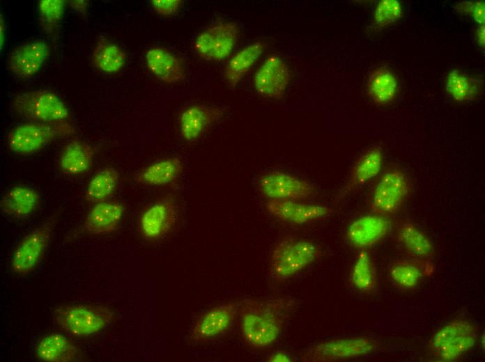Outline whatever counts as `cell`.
Wrapping results in <instances>:
<instances>
[{"label": "cell", "mask_w": 485, "mask_h": 362, "mask_svg": "<svg viewBox=\"0 0 485 362\" xmlns=\"http://www.w3.org/2000/svg\"><path fill=\"white\" fill-rule=\"evenodd\" d=\"M243 337L250 347L262 349L279 337L293 308L290 300L247 299L238 305Z\"/></svg>", "instance_id": "obj_1"}, {"label": "cell", "mask_w": 485, "mask_h": 362, "mask_svg": "<svg viewBox=\"0 0 485 362\" xmlns=\"http://www.w3.org/2000/svg\"><path fill=\"white\" fill-rule=\"evenodd\" d=\"M75 126L69 121L59 123L28 122L13 127L7 136V145L13 152L30 155L49 143L75 133Z\"/></svg>", "instance_id": "obj_2"}, {"label": "cell", "mask_w": 485, "mask_h": 362, "mask_svg": "<svg viewBox=\"0 0 485 362\" xmlns=\"http://www.w3.org/2000/svg\"><path fill=\"white\" fill-rule=\"evenodd\" d=\"M55 323L63 331L75 337H88L100 333L113 319L107 307L88 304H64L53 312Z\"/></svg>", "instance_id": "obj_3"}, {"label": "cell", "mask_w": 485, "mask_h": 362, "mask_svg": "<svg viewBox=\"0 0 485 362\" xmlns=\"http://www.w3.org/2000/svg\"><path fill=\"white\" fill-rule=\"evenodd\" d=\"M319 250L313 242L297 237L281 239L273 248L270 273L277 281H286L314 262Z\"/></svg>", "instance_id": "obj_4"}, {"label": "cell", "mask_w": 485, "mask_h": 362, "mask_svg": "<svg viewBox=\"0 0 485 362\" xmlns=\"http://www.w3.org/2000/svg\"><path fill=\"white\" fill-rule=\"evenodd\" d=\"M14 112L32 122L67 121L70 112L65 102L54 93L45 90L22 92L11 102Z\"/></svg>", "instance_id": "obj_5"}, {"label": "cell", "mask_w": 485, "mask_h": 362, "mask_svg": "<svg viewBox=\"0 0 485 362\" xmlns=\"http://www.w3.org/2000/svg\"><path fill=\"white\" fill-rule=\"evenodd\" d=\"M56 219L57 215L52 214L19 243L10 260V268L15 274L27 275L38 265L50 241Z\"/></svg>", "instance_id": "obj_6"}, {"label": "cell", "mask_w": 485, "mask_h": 362, "mask_svg": "<svg viewBox=\"0 0 485 362\" xmlns=\"http://www.w3.org/2000/svg\"><path fill=\"white\" fill-rule=\"evenodd\" d=\"M476 339L475 326L466 320H457L447 324L434 334L431 348L438 360L452 361L471 349Z\"/></svg>", "instance_id": "obj_7"}, {"label": "cell", "mask_w": 485, "mask_h": 362, "mask_svg": "<svg viewBox=\"0 0 485 362\" xmlns=\"http://www.w3.org/2000/svg\"><path fill=\"white\" fill-rule=\"evenodd\" d=\"M411 185L402 170L392 168L383 173L378 180L371 197L373 211L383 216L397 212L408 198Z\"/></svg>", "instance_id": "obj_8"}, {"label": "cell", "mask_w": 485, "mask_h": 362, "mask_svg": "<svg viewBox=\"0 0 485 362\" xmlns=\"http://www.w3.org/2000/svg\"><path fill=\"white\" fill-rule=\"evenodd\" d=\"M239 33V27L235 22L215 23L197 36L194 50L200 58L206 61H223L233 52Z\"/></svg>", "instance_id": "obj_9"}, {"label": "cell", "mask_w": 485, "mask_h": 362, "mask_svg": "<svg viewBox=\"0 0 485 362\" xmlns=\"http://www.w3.org/2000/svg\"><path fill=\"white\" fill-rule=\"evenodd\" d=\"M257 188L268 200L299 201L316 192L313 184L308 181L279 171H269L260 175Z\"/></svg>", "instance_id": "obj_10"}, {"label": "cell", "mask_w": 485, "mask_h": 362, "mask_svg": "<svg viewBox=\"0 0 485 362\" xmlns=\"http://www.w3.org/2000/svg\"><path fill=\"white\" fill-rule=\"evenodd\" d=\"M374 348V343L366 338L336 339L313 346L304 354L301 359L306 361L349 359L367 355Z\"/></svg>", "instance_id": "obj_11"}, {"label": "cell", "mask_w": 485, "mask_h": 362, "mask_svg": "<svg viewBox=\"0 0 485 362\" xmlns=\"http://www.w3.org/2000/svg\"><path fill=\"white\" fill-rule=\"evenodd\" d=\"M178 219V206L171 196L161 198L146 208L139 219L141 235L148 240H157L167 235Z\"/></svg>", "instance_id": "obj_12"}, {"label": "cell", "mask_w": 485, "mask_h": 362, "mask_svg": "<svg viewBox=\"0 0 485 362\" xmlns=\"http://www.w3.org/2000/svg\"><path fill=\"white\" fill-rule=\"evenodd\" d=\"M290 73L282 57L272 55L265 58L254 73V87L262 97H282L288 86Z\"/></svg>", "instance_id": "obj_13"}, {"label": "cell", "mask_w": 485, "mask_h": 362, "mask_svg": "<svg viewBox=\"0 0 485 362\" xmlns=\"http://www.w3.org/2000/svg\"><path fill=\"white\" fill-rule=\"evenodd\" d=\"M49 53V46L44 40L23 43L11 52L8 60V69L18 79H29L40 70Z\"/></svg>", "instance_id": "obj_14"}, {"label": "cell", "mask_w": 485, "mask_h": 362, "mask_svg": "<svg viewBox=\"0 0 485 362\" xmlns=\"http://www.w3.org/2000/svg\"><path fill=\"white\" fill-rule=\"evenodd\" d=\"M268 212L275 218L291 224H304L327 217L329 207L295 200H268Z\"/></svg>", "instance_id": "obj_15"}, {"label": "cell", "mask_w": 485, "mask_h": 362, "mask_svg": "<svg viewBox=\"0 0 485 362\" xmlns=\"http://www.w3.org/2000/svg\"><path fill=\"white\" fill-rule=\"evenodd\" d=\"M238 310V305L234 303L220 305L209 310L194 324L190 340L201 342L224 333L231 325Z\"/></svg>", "instance_id": "obj_16"}, {"label": "cell", "mask_w": 485, "mask_h": 362, "mask_svg": "<svg viewBox=\"0 0 485 362\" xmlns=\"http://www.w3.org/2000/svg\"><path fill=\"white\" fill-rule=\"evenodd\" d=\"M390 226L385 216L376 213L364 215L349 225L346 237L353 246L365 249L380 241L388 233Z\"/></svg>", "instance_id": "obj_17"}, {"label": "cell", "mask_w": 485, "mask_h": 362, "mask_svg": "<svg viewBox=\"0 0 485 362\" xmlns=\"http://www.w3.org/2000/svg\"><path fill=\"white\" fill-rule=\"evenodd\" d=\"M224 114L217 107L195 104L185 109L179 117V129L183 138L187 141L199 139Z\"/></svg>", "instance_id": "obj_18"}, {"label": "cell", "mask_w": 485, "mask_h": 362, "mask_svg": "<svg viewBox=\"0 0 485 362\" xmlns=\"http://www.w3.org/2000/svg\"><path fill=\"white\" fill-rule=\"evenodd\" d=\"M146 62L151 72L165 84H177L185 78V68L182 61L167 49L151 47L146 52Z\"/></svg>", "instance_id": "obj_19"}, {"label": "cell", "mask_w": 485, "mask_h": 362, "mask_svg": "<svg viewBox=\"0 0 485 362\" xmlns=\"http://www.w3.org/2000/svg\"><path fill=\"white\" fill-rule=\"evenodd\" d=\"M124 205L116 200L96 203L87 214L84 228L88 234L110 233L118 227L124 212Z\"/></svg>", "instance_id": "obj_20"}, {"label": "cell", "mask_w": 485, "mask_h": 362, "mask_svg": "<svg viewBox=\"0 0 485 362\" xmlns=\"http://www.w3.org/2000/svg\"><path fill=\"white\" fill-rule=\"evenodd\" d=\"M35 357L43 362H71L79 359L78 347L66 336L51 333L41 338L34 347Z\"/></svg>", "instance_id": "obj_21"}, {"label": "cell", "mask_w": 485, "mask_h": 362, "mask_svg": "<svg viewBox=\"0 0 485 362\" xmlns=\"http://www.w3.org/2000/svg\"><path fill=\"white\" fill-rule=\"evenodd\" d=\"M40 203L38 192L28 186L17 185L9 189L1 198L0 207L3 213L15 219L32 214Z\"/></svg>", "instance_id": "obj_22"}, {"label": "cell", "mask_w": 485, "mask_h": 362, "mask_svg": "<svg viewBox=\"0 0 485 362\" xmlns=\"http://www.w3.org/2000/svg\"><path fill=\"white\" fill-rule=\"evenodd\" d=\"M95 150L90 144L75 140L67 143L59 158V167L63 173L79 175L87 172L91 167Z\"/></svg>", "instance_id": "obj_23"}, {"label": "cell", "mask_w": 485, "mask_h": 362, "mask_svg": "<svg viewBox=\"0 0 485 362\" xmlns=\"http://www.w3.org/2000/svg\"><path fill=\"white\" fill-rule=\"evenodd\" d=\"M383 162L380 147L375 146L365 152L353 167L342 193L347 194L374 178L380 173Z\"/></svg>", "instance_id": "obj_24"}, {"label": "cell", "mask_w": 485, "mask_h": 362, "mask_svg": "<svg viewBox=\"0 0 485 362\" xmlns=\"http://www.w3.org/2000/svg\"><path fill=\"white\" fill-rule=\"evenodd\" d=\"M180 159L173 157L157 161L146 166L136 175V181L149 186H164L173 183L182 174Z\"/></svg>", "instance_id": "obj_25"}, {"label": "cell", "mask_w": 485, "mask_h": 362, "mask_svg": "<svg viewBox=\"0 0 485 362\" xmlns=\"http://www.w3.org/2000/svg\"><path fill=\"white\" fill-rule=\"evenodd\" d=\"M265 49L261 42H254L244 47L228 61L224 72L227 83L234 86L252 68Z\"/></svg>", "instance_id": "obj_26"}, {"label": "cell", "mask_w": 485, "mask_h": 362, "mask_svg": "<svg viewBox=\"0 0 485 362\" xmlns=\"http://www.w3.org/2000/svg\"><path fill=\"white\" fill-rule=\"evenodd\" d=\"M126 55L116 44L100 36L92 52L93 65L102 72L115 73L124 66Z\"/></svg>", "instance_id": "obj_27"}, {"label": "cell", "mask_w": 485, "mask_h": 362, "mask_svg": "<svg viewBox=\"0 0 485 362\" xmlns=\"http://www.w3.org/2000/svg\"><path fill=\"white\" fill-rule=\"evenodd\" d=\"M397 90V79L387 68H377L368 79L367 94L377 104H385L391 102L396 97Z\"/></svg>", "instance_id": "obj_28"}, {"label": "cell", "mask_w": 485, "mask_h": 362, "mask_svg": "<svg viewBox=\"0 0 485 362\" xmlns=\"http://www.w3.org/2000/svg\"><path fill=\"white\" fill-rule=\"evenodd\" d=\"M118 184V174L111 167L97 172L90 180L86 189L85 199L96 203L108 200L115 193Z\"/></svg>", "instance_id": "obj_29"}, {"label": "cell", "mask_w": 485, "mask_h": 362, "mask_svg": "<svg viewBox=\"0 0 485 362\" xmlns=\"http://www.w3.org/2000/svg\"><path fill=\"white\" fill-rule=\"evenodd\" d=\"M445 89L456 102H466L475 98L479 93L478 81L459 70H452L445 79Z\"/></svg>", "instance_id": "obj_30"}, {"label": "cell", "mask_w": 485, "mask_h": 362, "mask_svg": "<svg viewBox=\"0 0 485 362\" xmlns=\"http://www.w3.org/2000/svg\"><path fill=\"white\" fill-rule=\"evenodd\" d=\"M399 239L413 255L425 258L429 257L433 251V246L429 237L415 225L407 223L399 229Z\"/></svg>", "instance_id": "obj_31"}, {"label": "cell", "mask_w": 485, "mask_h": 362, "mask_svg": "<svg viewBox=\"0 0 485 362\" xmlns=\"http://www.w3.org/2000/svg\"><path fill=\"white\" fill-rule=\"evenodd\" d=\"M353 285L360 291L368 292L376 286V276L369 253L362 250L358 253L351 274Z\"/></svg>", "instance_id": "obj_32"}, {"label": "cell", "mask_w": 485, "mask_h": 362, "mask_svg": "<svg viewBox=\"0 0 485 362\" xmlns=\"http://www.w3.org/2000/svg\"><path fill=\"white\" fill-rule=\"evenodd\" d=\"M66 1L41 0L38 3L40 26L48 35H54L62 19Z\"/></svg>", "instance_id": "obj_33"}, {"label": "cell", "mask_w": 485, "mask_h": 362, "mask_svg": "<svg viewBox=\"0 0 485 362\" xmlns=\"http://www.w3.org/2000/svg\"><path fill=\"white\" fill-rule=\"evenodd\" d=\"M420 267L409 261H399L390 269L392 279L399 286L405 288L415 287L422 278Z\"/></svg>", "instance_id": "obj_34"}, {"label": "cell", "mask_w": 485, "mask_h": 362, "mask_svg": "<svg viewBox=\"0 0 485 362\" xmlns=\"http://www.w3.org/2000/svg\"><path fill=\"white\" fill-rule=\"evenodd\" d=\"M403 7L397 0H382L378 3L374 13V24L380 28L390 26L401 18Z\"/></svg>", "instance_id": "obj_35"}, {"label": "cell", "mask_w": 485, "mask_h": 362, "mask_svg": "<svg viewBox=\"0 0 485 362\" xmlns=\"http://www.w3.org/2000/svg\"><path fill=\"white\" fill-rule=\"evenodd\" d=\"M183 1L181 0H152L151 4L153 10L162 16H171L180 9Z\"/></svg>", "instance_id": "obj_36"}, {"label": "cell", "mask_w": 485, "mask_h": 362, "mask_svg": "<svg viewBox=\"0 0 485 362\" xmlns=\"http://www.w3.org/2000/svg\"><path fill=\"white\" fill-rule=\"evenodd\" d=\"M474 20L479 25H484V2L476 1L472 2L470 14Z\"/></svg>", "instance_id": "obj_37"}, {"label": "cell", "mask_w": 485, "mask_h": 362, "mask_svg": "<svg viewBox=\"0 0 485 362\" xmlns=\"http://www.w3.org/2000/svg\"><path fill=\"white\" fill-rule=\"evenodd\" d=\"M69 6L74 10L82 13V15H86L87 13V9L88 7V1L85 0H72L69 1Z\"/></svg>", "instance_id": "obj_38"}, {"label": "cell", "mask_w": 485, "mask_h": 362, "mask_svg": "<svg viewBox=\"0 0 485 362\" xmlns=\"http://www.w3.org/2000/svg\"><path fill=\"white\" fill-rule=\"evenodd\" d=\"M270 361H275V362H286V361H290L291 359L288 356V354L284 353V352H276L273 354L270 358H269Z\"/></svg>", "instance_id": "obj_39"}, {"label": "cell", "mask_w": 485, "mask_h": 362, "mask_svg": "<svg viewBox=\"0 0 485 362\" xmlns=\"http://www.w3.org/2000/svg\"><path fill=\"white\" fill-rule=\"evenodd\" d=\"M476 40L477 43L481 46L484 45V26L479 25L476 31Z\"/></svg>", "instance_id": "obj_40"}, {"label": "cell", "mask_w": 485, "mask_h": 362, "mask_svg": "<svg viewBox=\"0 0 485 362\" xmlns=\"http://www.w3.org/2000/svg\"><path fill=\"white\" fill-rule=\"evenodd\" d=\"M5 35H6V26H5V22L3 17L2 15H1V18H0V44H1V49H2L4 40H5Z\"/></svg>", "instance_id": "obj_41"}]
</instances>
